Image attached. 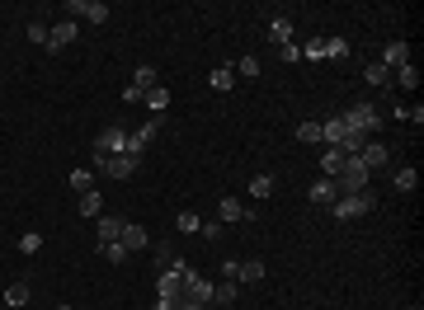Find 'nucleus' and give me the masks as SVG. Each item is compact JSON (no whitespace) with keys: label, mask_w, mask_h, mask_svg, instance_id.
<instances>
[{"label":"nucleus","mask_w":424,"mask_h":310,"mask_svg":"<svg viewBox=\"0 0 424 310\" xmlns=\"http://www.w3.org/2000/svg\"><path fill=\"white\" fill-rule=\"evenodd\" d=\"M184 273H189V263H175V268H165V273H156V301H165L170 310L180 306V301L189 296V287H184Z\"/></svg>","instance_id":"1"},{"label":"nucleus","mask_w":424,"mask_h":310,"mask_svg":"<svg viewBox=\"0 0 424 310\" xmlns=\"http://www.w3.org/2000/svg\"><path fill=\"white\" fill-rule=\"evenodd\" d=\"M345 123H349L354 132H363V136H372V141H377L382 113H377V103H372V99H358V103H349V108H345Z\"/></svg>","instance_id":"2"},{"label":"nucleus","mask_w":424,"mask_h":310,"mask_svg":"<svg viewBox=\"0 0 424 310\" xmlns=\"http://www.w3.org/2000/svg\"><path fill=\"white\" fill-rule=\"evenodd\" d=\"M372 207H377V198H372V188H368V193H349V198H335V203H330V211H335L340 221H358V216H368Z\"/></svg>","instance_id":"3"},{"label":"nucleus","mask_w":424,"mask_h":310,"mask_svg":"<svg viewBox=\"0 0 424 310\" xmlns=\"http://www.w3.org/2000/svg\"><path fill=\"white\" fill-rule=\"evenodd\" d=\"M372 174L358 165V160H345V169L335 174V188H340V198H349V193H368Z\"/></svg>","instance_id":"4"},{"label":"nucleus","mask_w":424,"mask_h":310,"mask_svg":"<svg viewBox=\"0 0 424 310\" xmlns=\"http://www.w3.org/2000/svg\"><path fill=\"white\" fill-rule=\"evenodd\" d=\"M90 160H95L90 169H95V174H108V179H128V174L137 169L133 155H90Z\"/></svg>","instance_id":"5"},{"label":"nucleus","mask_w":424,"mask_h":310,"mask_svg":"<svg viewBox=\"0 0 424 310\" xmlns=\"http://www.w3.org/2000/svg\"><path fill=\"white\" fill-rule=\"evenodd\" d=\"M95 155H128V127H104L95 136Z\"/></svg>","instance_id":"6"},{"label":"nucleus","mask_w":424,"mask_h":310,"mask_svg":"<svg viewBox=\"0 0 424 310\" xmlns=\"http://www.w3.org/2000/svg\"><path fill=\"white\" fill-rule=\"evenodd\" d=\"M66 10H71V19H85V24H104V19H108L104 0H71Z\"/></svg>","instance_id":"7"},{"label":"nucleus","mask_w":424,"mask_h":310,"mask_svg":"<svg viewBox=\"0 0 424 310\" xmlns=\"http://www.w3.org/2000/svg\"><path fill=\"white\" fill-rule=\"evenodd\" d=\"M358 165H363L368 174H377V169H387V165H392V151H387L382 141H368V146L358 151Z\"/></svg>","instance_id":"8"},{"label":"nucleus","mask_w":424,"mask_h":310,"mask_svg":"<svg viewBox=\"0 0 424 310\" xmlns=\"http://www.w3.org/2000/svg\"><path fill=\"white\" fill-rule=\"evenodd\" d=\"M184 287H189V301H198V306H212V278H203L198 268H189V273H184Z\"/></svg>","instance_id":"9"},{"label":"nucleus","mask_w":424,"mask_h":310,"mask_svg":"<svg viewBox=\"0 0 424 310\" xmlns=\"http://www.w3.org/2000/svg\"><path fill=\"white\" fill-rule=\"evenodd\" d=\"M156 132H160V123H142L137 132H128V155H133V160H142V151L156 141Z\"/></svg>","instance_id":"10"},{"label":"nucleus","mask_w":424,"mask_h":310,"mask_svg":"<svg viewBox=\"0 0 424 310\" xmlns=\"http://www.w3.org/2000/svg\"><path fill=\"white\" fill-rule=\"evenodd\" d=\"M217 216H222V221H255V207L240 203V198H222V203H217Z\"/></svg>","instance_id":"11"},{"label":"nucleus","mask_w":424,"mask_h":310,"mask_svg":"<svg viewBox=\"0 0 424 310\" xmlns=\"http://www.w3.org/2000/svg\"><path fill=\"white\" fill-rule=\"evenodd\" d=\"M118 240H123V249H128V254H137V249H146V245H151V231H146V226H137V221H128Z\"/></svg>","instance_id":"12"},{"label":"nucleus","mask_w":424,"mask_h":310,"mask_svg":"<svg viewBox=\"0 0 424 310\" xmlns=\"http://www.w3.org/2000/svg\"><path fill=\"white\" fill-rule=\"evenodd\" d=\"M349 132H354V127L345 123V113H340V118H325V123H320V141H325V146H340Z\"/></svg>","instance_id":"13"},{"label":"nucleus","mask_w":424,"mask_h":310,"mask_svg":"<svg viewBox=\"0 0 424 310\" xmlns=\"http://www.w3.org/2000/svg\"><path fill=\"white\" fill-rule=\"evenodd\" d=\"M345 160L349 155L340 151V146H325V155H320V179H335V174L345 169Z\"/></svg>","instance_id":"14"},{"label":"nucleus","mask_w":424,"mask_h":310,"mask_svg":"<svg viewBox=\"0 0 424 310\" xmlns=\"http://www.w3.org/2000/svg\"><path fill=\"white\" fill-rule=\"evenodd\" d=\"M405 61H410V43H405V38L387 43V52H382V66H392V71H396V66H405Z\"/></svg>","instance_id":"15"},{"label":"nucleus","mask_w":424,"mask_h":310,"mask_svg":"<svg viewBox=\"0 0 424 310\" xmlns=\"http://www.w3.org/2000/svg\"><path fill=\"white\" fill-rule=\"evenodd\" d=\"M76 43V19H66V24H57L52 28V38H48V52H61V48H71Z\"/></svg>","instance_id":"16"},{"label":"nucleus","mask_w":424,"mask_h":310,"mask_svg":"<svg viewBox=\"0 0 424 310\" xmlns=\"http://www.w3.org/2000/svg\"><path fill=\"white\" fill-rule=\"evenodd\" d=\"M307 198H311L316 207H330L335 198H340V188H335V179H316V183H311V193H307Z\"/></svg>","instance_id":"17"},{"label":"nucleus","mask_w":424,"mask_h":310,"mask_svg":"<svg viewBox=\"0 0 424 310\" xmlns=\"http://www.w3.org/2000/svg\"><path fill=\"white\" fill-rule=\"evenodd\" d=\"M208 85L217 90V94H227V90H236V66H212Z\"/></svg>","instance_id":"18"},{"label":"nucleus","mask_w":424,"mask_h":310,"mask_svg":"<svg viewBox=\"0 0 424 310\" xmlns=\"http://www.w3.org/2000/svg\"><path fill=\"white\" fill-rule=\"evenodd\" d=\"M142 103H146L151 113H165V108H170V90H165V85H151V90H142Z\"/></svg>","instance_id":"19"},{"label":"nucleus","mask_w":424,"mask_h":310,"mask_svg":"<svg viewBox=\"0 0 424 310\" xmlns=\"http://www.w3.org/2000/svg\"><path fill=\"white\" fill-rule=\"evenodd\" d=\"M240 282H231V278H222V282H212V306H231L236 301Z\"/></svg>","instance_id":"20"},{"label":"nucleus","mask_w":424,"mask_h":310,"mask_svg":"<svg viewBox=\"0 0 424 310\" xmlns=\"http://www.w3.org/2000/svg\"><path fill=\"white\" fill-rule=\"evenodd\" d=\"M76 211H80V216H104V198L90 188V193H80V198H76Z\"/></svg>","instance_id":"21"},{"label":"nucleus","mask_w":424,"mask_h":310,"mask_svg":"<svg viewBox=\"0 0 424 310\" xmlns=\"http://www.w3.org/2000/svg\"><path fill=\"white\" fill-rule=\"evenodd\" d=\"M269 43H278V48H283V43H292V19H288V14L269 19Z\"/></svg>","instance_id":"22"},{"label":"nucleus","mask_w":424,"mask_h":310,"mask_svg":"<svg viewBox=\"0 0 424 310\" xmlns=\"http://www.w3.org/2000/svg\"><path fill=\"white\" fill-rule=\"evenodd\" d=\"M175 263H180V249H175V240H160V245H156V273L175 268Z\"/></svg>","instance_id":"23"},{"label":"nucleus","mask_w":424,"mask_h":310,"mask_svg":"<svg viewBox=\"0 0 424 310\" xmlns=\"http://www.w3.org/2000/svg\"><path fill=\"white\" fill-rule=\"evenodd\" d=\"M95 249H99L108 263H128V249H123V240H95Z\"/></svg>","instance_id":"24"},{"label":"nucleus","mask_w":424,"mask_h":310,"mask_svg":"<svg viewBox=\"0 0 424 310\" xmlns=\"http://www.w3.org/2000/svg\"><path fill=\"white\" fill-rule=\"evenodd\" d=\"M236 282H264V258H245L236 273Z\"/></svg>","instance_id":"25"},{"label":"nucleus","mask_w":424,"mask_h":310,"mask_svg":"<svg viewBox=\"0 0 424 310\" xmlns=\"http://www.w3.org/2000/svg\"><path fill=\"white\" fill-rule=\"evenodd\" d=\"M392 85H401V90H415V85H420V71H415V61L396 66V71H392Z\"/></svg>","instance_id":"26"},{"label":"nucleus","mask_w":424,"mask_h":310,"mask_svg":"<svg viewBox=\"0 0 424 310\" xmlns=\"http://www.w3.org/2000/svg\"><path fill=\"white\" fill-rule=\"evenodd\" d=\"M95 226H99V240H118L128 221H123V216H95Z\"/></svg>","instance_id":"27"},{"label":"nucleus","mask_w":424,"mask_h":310,"mask_svg":"<svg viewBox=\"0 0 424 310\" xmlns=\"http://www.w3.org/2000/svg\"><path fill=\"white\" fill-rule=\"evenodd\" d=\"M363 76H368V85H377V90H382V85H392V66H382V61H368V66H363Z\"/></svg>","instance_id":"28"},{"label":"nucleus","mask_w":424,"mask_h":310,"mask_svg":"<svg viewBox=\"0 0 424 310\" xmlns=\"http://www.w3.org/2000/svg\"><path fill=\"white\" fill-rule=\"evenodd\" d=\"M5 306H15V310L28 306V282H10L5 287Z\"/></svg>","instance_id":"29"},{"label":"nucleus","mask_w":424,"mask_h":310,"mask_svg":"<svg viewBox=\"0 0 424 310\" xmlns=\"http://www.w3.org/2000/svg\"><path fill=\"white\" fill-rule=\"evenodd\" d=\"M392 183H396V193H415V183H420V174H415V169L405 165V169H396V174H392Z\"/></svg>","instance_id":"30"},{"label":"nucleus","mask_w":424,"mask_h":310,"mask_svg":"<svg viewBox=\"0 0 424 310\" xmlns=\"http://www.w3.org/2000/svg\"><path fill=\"white\" fill-rule=\"evenodd\" d=\"M133 85H137V90H151V85H160V80H156V66H146V61H142V66L133 71Z\"/></svg>","instance_id":"31"},{"label":"nucleus","mask_w":424,"mask_h":310,"mask_svg":"<svg viewBox=\"0 0 424 310\" xmlns=\"http://www.w3.org/2000/svg\"><path fill=\"white\" fill-rule=\"evenodd\" d=\"M349 52H354V48H349L345 38H325V56H330V61H345Z\"/></svg>","instance_id":"32"},{"label":"nucleus","mask_w":424,"mask_h":310,"mask_svg":"<svg viewBox=\"0 0 424 310\" xmlns=\"http://www.w3.org/2000/svg\"><path fill=\"white\" fill-rule=\"evenodd\" d=\"M71 188H76V193H90V188H95V169H71Z\"/></svg>","instance_id":"33"},{"label":"nucleus","mask_w":424,"mask_h":310,"mask_svg":"<svg viewBox=\"0 0 424 310\" xmlns=\"http://www.w3.org/2000/svg\"><path fill=\"white\" fill-rule=\"evenodd\" d=\"M273 193V174H255L250 179V198H269Z\"/></svg>","instance_id":"34"},{"label":"nucleus","mask_w":424,"mask_h":310,"mask_svg":"<svg viewBox=\"0 0 424 310\" xmlns=\"http://www.w3.org/2000/svg\"><path fill=\"white\" fill-rule=\"evenodd\" d=\"M28 38H33L38 48H48V38H52V28L43 24V19H33V24H28Z\"/></svg>","instance_id":"35"},{"label":"nucleus","mask_w":424,"mask_h":310,"mask_svg":"<svg viewBox=\"0 0 424 310\" xmlns=\"http://www.w3.org/2000/svg\"><path fill=\"white\" fill-rule=\"evenodd\" d=\"M38 249H43V235H38V231L19 235V254H38Z\"/></svg>","instance_id":"36"},{"label":"nucleus","mask_w":424,"mask_h":310,"mask_svg":"<svg viewBox=\"0 0 424 310\" xmlns=\"http://www.w3.org/2000/svg\"><path fill=\"white\" fill-rule=\"evenodd\" d=\"M175 226H180V231H184V235H193V231H198V226H203V221H198L193 211H180V216H175Z\"/></svg>","instance_id":"37"},{"label":"nucleus","mask_w":424,"mask_h":310,"mask_svg":"<svg viewBox=\"0 0 424 310\" xmlns=\"http://www.w3.org/2000/svg\"><path fill=\"white\" fill-rule=\"evenodd\" d=\"M297 141H320V123H297Z\"/></svg>","instance_id":"38"},{"label":"nucleus","mask_w":424,"mask_h":310,"mask_svg":"<svg viewBox=\"0 0 424 310\" xmlns=\"http://www.w3.org/2000/svg\"><path fill=\"white\" fill-rule=\"evenodd\" d=\"M302 56H311V61H325V38H311V43L302 48Z\"/></svg>","instance_id":"39"},{"label":"nucleus","mask_w":424,"mask_h":310,"mask_svg":"<svg viewBox=\"0 0 424 310\" xmlns=\"http://www.w3.org/2000/svg\"><path fill=\"white\" fill-rule=\"evenodd\" d=\"M236 76H260V56H240V61H236Z\"/></svg>","instance_id":"40"},{"label":"nucleus","mask_w":424,"mask_h":310,"mask_svg":"<svg viewBox=\"0 0 424 310\" xmlns=\"http://www.w3.org/2000/svg\"><path fill=\"white\" fill-rule=\"evenodd\" d=\"M278 56H283V61H297V56H302V48H297V43H283V48H278Z\"/></svg>","instance_id":"41"},{"label":"nucleus","mask_w":424,"mask_h":310,"mask_svg":"<svg viewBox=\"0 0 424 310\" xmlns=\"http://www.w3.org/2000/svg\"><path fill=\"white\" fill-rule=\"evenodd\" d=\"M198 231L208 235V240H217V235H222V221H203V226H198Z\"/></svg>","instance_id":"42"},{"label":"nucleus","mask_w":424,"mask_h":310,"mask_svg":"<svg viewBox=\"0 0 424 310\" xmlns=\"http://www.w3.org/2000/svg\"><path fill=\"white\" fill-rule=\"evenodd\" d=\"M175 310H208V306H198V301H189V296H184V301H180Z\"/></svg>","instance_id":"43"},{"label":"nucleus","mask_w":424,"mask_h":310,"mask_svg":"<svg viewBox=\"0 0 424 310\" xmlns=\"http://www.w3.org/2000/svg\"><path fill=\"white\" fill-rule=\"evenodd\" d=\"M151 310H170V306H165V301H156V306H151Z\"/></svg>","instance_id":"44"},{"label":"nucleus","mask_w":424,"mask_h":310,"mask_svg":"<svg viewBox=\"0 0 424 310\" xmlns=\"http://www.w3.org/2000/svg\"><path fill=\"white\" fill-rule=\"evenodd\" d=\"M52 310H71V306H66V301H61V306H52Z\"/></svg>","instance_id":"45"},{"label":"nucleus","mask_w":424,"mask_h":310,"mask_svg":"<svg viewBox=\"0 0 424 310\" xmlns=\"http://www.w3.org/2000/svg\"><path fill=\"white\" fill-rule=\"evenodd\" d=\"M410 310H420V306H410Z\"/></svg>","instance_id":"46"}]
</instances>
